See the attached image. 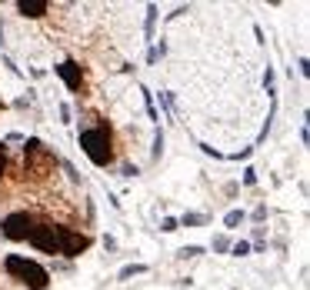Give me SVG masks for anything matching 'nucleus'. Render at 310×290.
Returning <instances> with one entry per match:
<instances>
[{
	"instance_id": "1",
	"label": "nucleus",
	"mask_w": 310,
	"mask_h": 290,
	"mask_svg": "<svg viewBox=\"0 0 310 290\" xmlns=\"http://www.w3.org/2000/svg\"><path fill=\"white\" fill-rule=\"evenodd\" d=\"M80 147H84V154L97 167H110L113 164V140H110L107 127H87V130H80Z\"/></svg>"
},
{
	"instance_id": "2",
	"label": "nucleus",
	"mask_w": 310,
	"mask_h": 290,
	"mask_svg": "<svg viewBox=\"0 0 310 290\" xmlns=\"http://www.w3.org/2000/svg\"><path fill=\"white\" fill-rule=\"evenodd\" d=\"M3 267H7V274H10L13 280H20L27 290H47V284H50V274H47L40 264H33V260H27V257H7L3 260Z\"/></svg>"
},
{
	"instance_id": "3",
	"label": "nucleus",
	"mask_w": 310,
	"mask_h": 290,
	"mask_svg": "<svg viewBox=\"0 0 310 290\" xmlns=\"http://www.w3.org/2000/svg\"><path fill=\"white\" fill-rule=\"evenodd\" d=\"M23 157H27V164H30V174H33V177H44V174H50V170L57 167V157L50 154L40 140H27Z\"/></svg>"
},
{
	"instance_id": "4",
	"label": "nucleus",
	"mask_w": 310,
	"mask_h": 290,
	"mask_svg": "<svg viewBox=\"0 0 310 290\" xmlns=\"http://www.w3.org/2000/svg\"><path fill=\"white\" fill-rule=\"evenodd\" d=\"M60 234H64V227H54V223H40V227H33L30 230V240L37 250H44V254H60Z\"/></svg>"
},
{
	"instance_id": "5",
	"label": "nucleus",
	"mask_w": 310,
	"mask_h": 290,
	"mask_svg": "<svg viewBox=\"0 0 310 290\" xmlns=\"http://www.w3.org/2000/svg\"><path fill=\"white\" fill-rule=\"evenodd\" d=\"M0 230H3V237H10V240H27L30 230H33V220L27 213H10V217H3Z\"/></svg>"
},
{
	"instance_id": "6",
	"label": "nucleus",
	"mask_w": 310,
	"mask_h": 290,
	"mask_svg": "<svg viewBox=\"0 0 310 290\" xmlns=\"http://www.w3.org/2000/svg\"><path fill=\"white\" fill-rule=\"evenodd\" d=\"M87 247H90V237L87 234H77V230H67V227H64V234H60V254L80 257Z\"/></svg>"
},
{
	"instance_id": "7",
	"label": "nucleus",
	"mask_w": 310,
	"mask_h": 290,
	"mask_svg": "<svg viewBox=\"0 0 310 290\" xmlns=\"http://www.w3.org/2000/svg\"><path fill=\"white\" fill-rule=\"evenodd\" d=\"M54 70L64 77V84L70 90H80V80H84V77H80V67L74 64V60H67V64H60V67H54Z\"/></svg>"
},
{
	"instance_id": "8",
	"label": "nucleus",
	"mask_w": 310,
	"mask_h": 290,
	"mask_svg": "<svg viewBox=\"0 0 310 290\" xmlns=\"http://www.w3.org/2000/svg\"><path fill=\"white\" fill-rule=\"evenodd\" d=\"M17 10H20L23 17H44V13L50 10V3H47V0H20Z\"/></svg>"
},
{
	"instance_id": "9",
	"label": "nucleus",
	"mask_w": 310,
	"mask_h": 290,
	"mask_svg": "<svg viewBox=\"0 0 310 290\" xmlns=\"http://www.w3.org/2000/svg\"><path fill=\"white\" fill-rule=\"evenodd\" d=\"M140 274H147L144 264H130V267H123L120 274H117V277H120V280H130V277H140Z\"/></svg>"
},
{
	"instance_id": "10",
	"label": "nucleus",
	"mask_w": 310,
	"mask_h": 290,
	"mask_svg": "<svg viewBox=\"0 0 310 290\" xmlns=\"http://www.w3.org/2000/svg\"><path fill=\"white\" fill-rule=\"evenodd\" d=\"M244 217H247L244 210H230L227 217H223V227H230V230H233V227H240V223H244Z\"/></svg>"
},
{
	"instance_id": "11",
	"label": "nucleus",
	"mask_w": 310,
	"mask_h": 290,
	"mask_svg": "<svg viewBox=\"0 0 310 290\" xmlns=\"http://www.w3.org/2000/svg\"><path fill=\"white\" fill-rule=\"evenodd\" d=\"M204 220H207L204 213H184L177 223H184V227H197V223H204Z\"/></svg>"
},
{
	"instance_id": "12",
	"label": "nucleus",
	"mask_w": 310,
	"mask_h": 290,
	"mask_svg": "<svg viewBox=\"0 0 310 290\" xmlns=\"http://www.w3.org/2000/svg\"><path fill=\"white\" fill-rule=\"evenodd\" d=\"M230 254L233 257H247L250 254V244H247V240H237V244H230Z\"/></svg>"
},
{
	"instance_id": "13",
	"label": "nucleus",
	"mask_w": 310,
	"mask_h": 290,
	"mask_svg": "<svg viewBox=\"0 0 310 290\" xmlns=\"http://www.w3.org/2000/svg\"><path fill=\"white\" fill-rule=\"evenodd\" d=\"M177 227H180V223H177V217H164V220H160V230H164V234H174Z\"/></svg>"
},
{
	"instance_id": "14",
	"label": "nucleus",
	"mask_w": 310,
	"mask_h": 290,
	"mask_svg": "<svg viewBox=\"0 0 310 290\" xmlns=\"http://www.w3.org/2000/svg\"><path fill=\"white\" fill-rule=\"evenodd\" d=\"M154 23H157V7H147V37H154Z\"/></svg>"
},
{
	"instance_id": "15",
	"label": "nucleus",
	"mask_w": 310,
	"mask_h": 290,
	"mask_svg": "<svg viewBox=\"0 0 310 290\" xmlns=\"http://www.w3.org/2000/svg\"><path fill=\"white\" fill-rule=\"evenodd\" d=\"M213 250H217V254L230 250V240H227V237H213Z\"/></svg>"
},
{
	"instance_id": "16",
	"label": "nucleus",
	"mask_w": 310,
	"mask_h": 290,
	"mask_svg": "<svg viewBox=\"0 0 310 290\" xmlns=\"http://www.w3.org/2000/svg\"><path fill=\"white\" fill-rule=\"evenodd\" d=\"M160 150H164V130H157L154 137V157H160Z\"/></svg>"
},
{
	"instance_id": "17",
	"label": "nucleus",
	"mask_w": 310,
	"mask_h": 290,
	"mask_svg": "<svg viewBox=\"0 0 310 290\" xmlns=\"http://www.w3.org/2000/svg\"><path fill=\"white\" fill-rule=\"evenodd\" d=\"M244 184H247V187H254V184H257V170H254V167L244 170Z\"/></svg>"
},
{
	"instance_id": "18",
	"label": "nucleus",
	"mask_w": 310,
	"mask_h": 290,
	"mask_svg": "<svg viewBox=\"0 0 310 290\" xmlns=\"http://www.w3.org/2000/svg\"><path fill=\"white\" fill-rule=\"evenodd\" d=\"M200 254H204L200 247H184V250H180V257H200Z\"/></svg>"
},
{
	"instance_id": "19",
	"label": "nucleus",
	"mask_w": 310,
	"mask_h": 290,
	"mask_svg": "<svg viewBox=\"0 0 310 290\" xmlns=\"http://www.w3.org/2000/svg\"><path fill=\"white\" fill-rule=\"evenodd\" d=\"M64 170H67V174H70V180H74V184H77V180H80V174H77V170H74V164H64Z\"/></svg>"
},
{
	"instance_id": "20",
	"label": "nucleus",
	"mask_w": 310,
	"mask_h": 290,
	"mask_svg": "<svg viewBox=\"0 0 310 290\" xmlns=\"http://www.w3.org/2000/svg\"><path fill=\"white\" fill-rule=\"evenodd\" d=\"M3 170H7V150L0 147V177H3Z\"/></svg>"
}]
</instances>
